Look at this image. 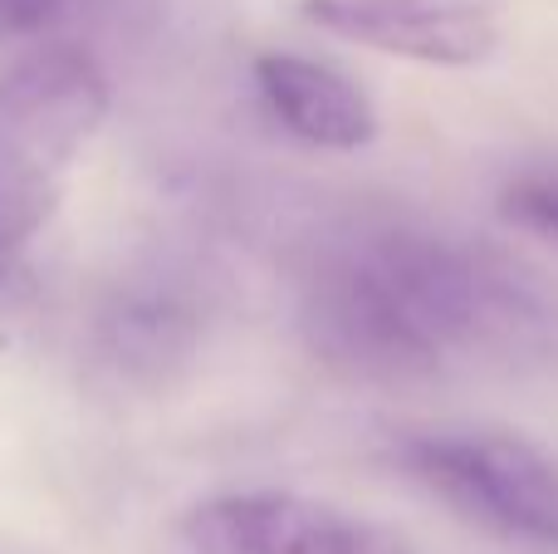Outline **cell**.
Masks as SVG:
<instances>
[{
    "mask_svg": "<svg viewBox=\"0 0 558 554\" xmlns=\"http://www.w3.org/2000/svg\"><path fill=\"white\" fill-rule=\"evenodd\" d=\"M299 329L348 378L422 383L461 353L530 349L549 329V310L505 255L426 226L377 221L314 255Z\"/></svg>",
    "mask_w": 558,
    "mask_h": 554,
    "instance_id": "obj_1",
    "label": "cell"
},
{
    "mask_svg": "<svg viewBox=\"0 0 558 554\" xmlns=\"http://www.w3.org/2000/svg\"><path fill=\"white\" fill-rule=\"evenodd\" d=\"M113 84L88 49L49 45L0 74V275L54 221Z\"/></svg>",
    "mask_w": 558,
    "mask_h": 554,
    "instance_id": "obj_2",
    "label": "cell"
},
{
    "mask_svg": "<svg viewBox=\"0 0 558 554\" xmlns=\"http://www.w3.org/2000/svg\"><path fill=\"white\" fill-rule=\"evenodd\" d=\"M392 461L471 526L558 550V457L539 442L485 427H436L407 432Z\"/></svg>",
    "mask_w": 558,
    "mask_h": 554,
    "instance_id": "obj_3",
    "label": "cell"
},
{
    "mask_svg": "<svg viewBox=\"0 0 558 554\" xmlns=\"http://www.w3.org/2000/svg\"><path fill=\"white\" fill-rule=\"evenodd\" d=\"M186 554H416L387 520L299 491H226L186 510Z\"/></svg>",
    "mask_w": 558,
    "mask_h": 554,
    "instance_id": "obj_4",
    "label": "cell"
},
{
    "mask_svg": "<svg viewBox=\"0 0 558 554\" xmlns=\"http://www.w3.org/2000/svg\"><path fill=\"white\" fill-rule=\"evenodd\" d=\"M324 35L426 69H475L500 49L505 0H299Z\"/></svg>",
    "mask_w": 558,
    "mask_h": 554,
    "instance_id": "obj_5",
    "label": "cell"
},
{
    "mask_svg": "<svg viewBox=\"0 0 558 554\" xmlns=\"http://www.w3.org/2000/svg\"><path fill=\"white\" fill-rule=\"evenodd\" d=\"M202 344V304L177 275L118 285L94 320V359L128 388H167Z\"/></svg>",
    "mask_w": 558,
    "mask_h": 554,
    "instance_id": "obj_6",
    "label": "cell"
},
{
    "mask_svg": "<svg viewBox=\"0 0 558 554\" xmlns=\"http://www.w3.org/2000/svg\"><path fill=\"white\" fill-rule=\"evenodd\" d=\"M255 88L289 137L324 153H363L377 137V108L343 69L270 49L255 59Z\"/></svg>",
    "mask_w": 558,
    "mask_h": 554,
    "instance_id": "obj_7",
    "label": "cell"
},
{
    "mask_svg": "<svg viewBox=\"0 0 558 554\" xmlns=\"http://www.w3.org/2000/svg\"><path fill=\"white\" fill-rule=\"evenodd\" d=\"M505 216L524 231H539L558 241V177H530L505 192Z\"/></svg>",
    "mask_w": 558,
    "mask_h": 554,
    "instance_id": "obj_8",
    "label": "cell"
},
{
    "mask_svg": "<svg viewBox=\"0 0 558 554\" xmlns=\"http://www.w3.org/2000/svg\"><path fill=\"white\" fill-rule=\"evenodd\" d=\"M74 0H0V45L29 39L39 29H49L59 15H69Z\"/></svg>",
    "mask_w": 558,
    "mask_h": 554,
    "instance_id": "obj_9",
    "label": "cell"
}]
</instances>
